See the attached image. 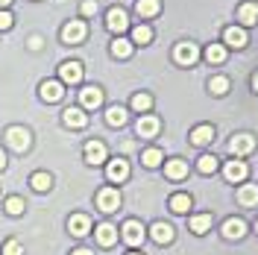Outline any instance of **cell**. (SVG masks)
Instances as JSON below:
<instances>
[{"label": "cell", "instance_id": "cell-1", "mask_svg": "<svg viewBox=\"0 0 258 255\" xmlns=\"http://www.w3.org/2000/svg\"><path fill=\"white\" fill-rule=\"evenodd\" d=\"M106 30L112 32L114 38L120 35V32L129 30V18H126V9H120V6H112L109 12H106Z\"/></svg>", "mask_w": 258, "mask_h": 255}, {"label": "cell", "instance_id": "cell-2", "mask_svg": "<svg viewBox=\"0 0 258 255\" xmlns=\"http://www.w3.org/2000/svg\"><path fill=\"white\" fill-rule=\"evenodd\" d=\"M85 32H88V24L77 18V21H68L62 27V41L64 44H82L85 41Z\"/></svg>", "mask_w": 258, "mask_h": 255}, {"label": "cell", "instance_id": "cell-3", "mask_svg": "<svg viewBox=\"0 0 258 255\" xmlns=\"http://www.w3.org/2000/svg\"><path fill=\"white\" fill-rule=\"evenodd\" d=\"M82 77H85V71H82V62H77V59L59 65V82L62 85H80Z\"/></svg>", "mask_w": 258, "mask_h": 255}, {"label": "cell", "instance_id": "cell-4", "mask_svg": "<svg viewBox=\"0 0 258 255\" xmlns=\"http://www.w3.org/2000/svg\"><path fill=\"white\" fill-rule=\"evenodd\" d=\"M144 226L138 223V220H126V223L120 226V238L126 240V246H132V249H135V246H141V243H144Z\"/></svg>", "mask_w": 258, "mask_h": 255}, {"label": "cell", "instance_id": "cell-5", "mask_svg": "<svg viewBox=\"0 0 258 255\" xmlns=\"http://www.w3.org/2000/svg\"><path fill=\"white\" fill-rule=\"evenodd\" d=\"M255 150V138L249 135V132H238V135H232V141H229V153L235 156V159H241L246 153H252Z\"/></svg>", "mask_w": 258, "mask_h": 255}, {"label": "cell", "instance_id": "cell-6", "mask_svg": "<svg viewBox=\"0 0 258 255\" xmlns=\"http://www.w3.org/2000/svg\"><path fill=\"white\" fill-rule=\"evenodd\" d=\"M97 208L106 211V214L117 211V208H120V191H117V188H100V191H97Z\"/></svg>", "mask_w": 258, "mask_h": 255}, {"label": "cell", "instance_id": "cell-7", "mask_svg": "<svg viewBox=\"0 0 258 255\" xmlns=\"http://www.w3.org/2000/svg\"><path fill=\"white\" fill-rule=\"evenodd\" d=\"M173 59H176L179 65H185V68H191V65H197V59H200V47H197L194 41H182V44H176V50H173Z\"/></svg>", "mask_w": 258, "mask_h": 255}, {"label": "cell", "instance_id": "cell-8", "mask_svg": "<svg viewBox=\"0 0 258 255\" xmlns=\"http://www.w3.org/2000/svg\"><path fill=\"white\" fill-rule=\"evenodd\" d=\"M223 176H226V182H243V179L249 176V164H246L243 159L226 161L223 164Z\"/></svg>", "mask_w": 258, "mask_h": 255}, {"label": "cell", "instance_id": "cell-9", "mask_svg": "<svg viewBox=\"0 0 258 255\" xmlns=\"http://www.w3.org/2000/svg\"><path fill=\"white\" fill-rule=\"evenodd\" d=\"M6 141L12 144V147H15L18 153L30 150V144H32L30 129H24V126H9V129H6Z\"/></svg>", "mask_w": 258, "mask_h": 255}, {"label": "cell", "instance_id": "cell-10", "mask_svg": "<svg viewBox=\"0 0 258 255\" xmlns=\"http://www.w3.org/2000/svg\"><path fill=\"white\" fill-rule=\"evenodd\" d=\"M159 129H161V120L156 117V114H141L138 123H135V132H138L141 138H156Z\"/></svg>", "mask_w": 258, "mask_h": 255}, {"label": "cell", "instance_id": "cell-11", "mask_svg": "<svg viewBox=\"0 0 258 255\" xmlns=\"http://www.w3.org/2000/svg\"><path fill=\"white\" fill-rule=\"evenodd\" d=\"M223 41L229 44V47H235V50H243L246 47V41H249V35H246V30L243 27H226L223 30Z\"/></svg>", "mask_w": 258, "mask_h": 255}, {"label": "cell", "instance_id": "cell-12", "mask_svg": "<svg viewBox=\"0 0 258 255\" xmlns=\"http://www.w3.org/2000/svg\"><path fill=\"white\" fill-rule=\"evenodd\" d=\"M106 176H109V182H126L129 179V161L126 159H112L106 164Z\"/></svg>", "mask_w": 258, "mask_h": 255}, {"label": "cell", "instance_id": "cell-13", "mask_svg": "<svg viewBox=\"0 0 258 255\" xmlns=\"http://www.w3.org/2000/svg\"><path fill=\"white\" fill-rule=\"evenodd\" d=\"M150 238L156 240V243H173V238H176V232H173V226L170 223H164V220H159V223H153L150 226Z\"/></svg>", "mask_w": 258, "mask_h": 255}, {"label": "cell", "instance_id": "cell-14", "mask_svg": "<svg viewBox=\"0 0 258 255\" xmlns=\"http://www.w3.org/2000/svg\"><path fill=\"white\" fill-rule=\"evenodd\" d=\"M64 97V85L59 80H44L41 82V100L44 103H59Z\"/></svg>", "mask_w": 258, "mask_h": 255}, {"label": "cell", "instance_id": "cell-15", "mask_svg": "<svg viewBox=\"0 0 258 255\" xmlns=\"http://www.w3.org/2000/svg\"><path fill=\"white\" fill-rule=\"evenodd\" d=\"M80 100H82V112H85V109H100V106H103V88L88 85V88L80 91Z\"/></svg>", "mask_w": 258, "mask_h": 255}, {"label": "cell", "instance_id": "cell-16", "mask_svg": "<svg viewBox=\"0 0 258 255\" xmlns=\"http://www.w3.org/2000/svg\"><path fill=\"white\" fill-rule=\"evenodd\" d=\"M214 141V126L211 123H197L191 129V144L194 147H206V144Z\"/></svg>", "mask_w": 258, "mask_h": 255}, {"label": "cell", "instance_id": "cell-17", "mask_svg": "<svg viewBox=\"0 0 258 255\" xmlns=\"http://www.w3.org/2000/svg\"><path fill=\"white\" fill-rule=\"evenodd\" d=\"M106 159H109V153H106V144L103 141L85 144V161H88V164H103Z\"/></svg>", "mask_w": 258, "mask_h": 255}, {"label": "cell", "instance_id": "cell-18", "mask_svg": "<svg viewBox=\"0 0 258 255\" xmlns=\"http://www.w3.org/2000/svg\"><path fill=\"white\" fill-rule=\"evenodd\" d=\"M164 176L170 179V182H182L185 176H188V161L185 159H170L164 164Z\"/></svg>", "mask_w": 258, "mask_h": 255}, {"label": "cell", "instance_id": "cell-19", "mask_svg": "<svg viewBox=\"0 0 258 255\" xmlns=\"http://www.w3.org/2000/svg\"><path fill=\"white\" fill-rule=\"evenodd\" d=\"M246 235V223H243L241 217H229L223 223V238L226 240H241Z\"/></svg>", "mask_w": 258, "mask_h": 255}, {"label": "cell", "instance_id": "cell-20", "mask_svg": "<svg viewBox=\"0 0 258 255\" xmlns=\"http://www.w3.org/2000/svg\"><path fill=\"white\" fill-rule=\"evenodd\" d=\"M238 203H241L243 208H255L258 206V185H252V182L241 185V188H238Z\"/></svg>", "mask_w": 258, "mask_h": 255}, {"label": "cell", "instance_id": "cell-21", "mask_svg": "<svg viewBox=\"0 0 258 255\" xmlns=\"http://www.w3.org/2000/svg\"><path fill=\"white\" fill-rule=\"evenodd\" d=\"M62 120H64V126H71V129H85L88 126V114L82 112V109H64Z\"/></svg>", "mask_w": 258, "mask_h": 255}, {"label": "cell", "instance_id": "cell-22", "mask_svg": "<svg viewBox=\"0 0 258 255\" xmlns=\"http://www.w3.org/2000/svg\"><path fill=\"white\" fill-rule=\"evenodd\" d=\"M68 229H71V235H77V238H85V235L91 232V220H88L85 214H71V220H68Z\"/></svg>", "mask_w": 258, "mask_h": 255}, {"label": "cell", "instance_id": "cell-23", "mask_svg": "<svg viewBox=\"0 0 258 255\" xmlns=\"http://www.w3.org/2000/svg\"><path fill=\"white\" fill-rule=\"evenodd\" d=\"M238 21H241V27L258 24V3H241L238 6Z\"/></svg>", "mask_w": 258, "mask_h": 255}, {"label": "cell", "instance_id": "cell-24", "mask_svg": "<svg viewBox=\"0 0 258 255\" xmlns=\"http://www.w3.org/2000/svg\"><path fill=\"white\" fill-rule=\"evenodd\" d=\"M117 226L112 223H103V226H97V243L100 246H112V243H117Z\"/></svg>", "mask_w": 258, "mask_h": 255}, {"label": "cell", "instance_id": "cell-25", "mask_svg": "<svg viewBox=\"0 0 258 255\" xmlns=\"http://www.w3.org/2000/svg\"><path fill=\"white\" fill-rule=\"evenodd\" d=\"M203 56H206V62H209V65H223L226 62V44L211 41L209 47L203 50Z\"/></svg>", "mask_w": 258, "mask_h": 255}, {"label": "cell", "instance_id": "cell-26", "mask_svg": "<svg viewBox=\"0 0 258 255\" xmlns=\"http://www.w3.org/2000/svg\"><path fill=\"white\" fill-rule=\"evenodd\" d=\"M167 203H170V211H176V214H188V211H191V206H194L191 194H173Z\"/></svg>", "mask_w": 258, "mask_h": 255}, {"label": "cell", "instance_id": "cell-27", "mask_svg": "<svg viewBox=\"0 0 258 255\" xmlns=\"http://www.w3.org/2000/svg\"><path fill=\"white\" fill-rule=\"evenodd\" d=\"M135 12L141 18H156L161 12V0H138L135 3Z\"/></svg>", "mask_w": 258, "mask_h": 255}, {"label": "cell", "instance_id": "cell-28", "mask_svg": "<svg viewBox=\"0 0 258 255\" xmlns=\"http://www.w3.org/2000/svg\"><path fill=\"white\" fill-rule=\"evenodd\" d=\"M126 120H129V114H126L123 106H109V109H106V123H109V126H123Z\"/></svg>", "mask_w": 258, "mask_h": 255}, {"label": "cell", "instance_id": "cell-29", "mask_svg": "<svg viewBox=\"0 0 258 255\" xmlns=\"http://www.w3.org/2000/svg\"><path fill=\"white\" fill-rule=\"evenodd\" d=\"M211 223H214V220H211V214H197V217H191L188 229H191L194 235H206V232L211 229Z\"/></svg>", "mask_w": 258, "mask_h": 255}, {"label": "cell", "instance_id": "cell-30", "mask_svg": "<svg viewBox=\"0 0 258 255\" xmlns=\"http://www.w3.org/2000/svg\"><path fill=\"white\" fill-rule=\"evenodd\" d=\"M30 185L32 188H35V191H50V188H53V176L50 173H44V170H38V173H32L30 176Z\"/></svg>", "mask_w": 258, "mask_h": 255}, {"label": "cell", "instance_id": "cell-31", "mask_svg": "<svg viewBox=\"0 0 258 255\" xmlns=\"http://www.w3.org/2000/svg\"><path fill=\"white\" fill-rule=\"evenodd\" d=\"M112 56L114 59H129V56H132V41H126V38L117 35L112 41Z\"/></svg>", "mask_w": 258, "mask_h": 255}, {"label": "cell", "instance_id": "cell-32", "mask_svg": "<svg viewBox=\"0 0 258 255\" xmlns=\"http://www.w3.org/2000/svg\"><path fill=\"white\" fill-rule=\"evenodd\" d=\"M132 44H150L153 41V30L147 27V24H138V27H132V38H129Z\"/></svg>", "mask_w": 258, "mask_h": 255}, {"label": "cell", "instance_id": "cell-33", "mask_svg": "<svg viewBox=\"0 0 258 255\" xmlns=\"http://www.w3.org/2000/svg\"><path fill=\"white\" fill-rule=\"evenodd\" d=\"M217 167H220V161H217V156H211V153H206V156H200V161H197V170L200 173H217Z\"/></svg>", "mask_w": 258, "mask_h": 255}, {"label": "cell", "instance_id": "cell-34", "mask_svg": "<svg viewBox=\"0 0 258 255\" xmlns=\"http://www.w3.org/2000/svg\"><path fill=\"white\" fill-rule=\"evenodd\" d=\"M132 109H135V112H150V109H153V97L147 94V91H138V94L132 97Z\"/></svg>", "mask_w": 258, "mask_h": 255}, {"label": "cell", "instance_id": "cell-35", "mask_svg": "<svg viewBox=\"0 0 258 255\" xmlns=\"http://www.w3.org/2000/svg\"><path fill=\"white\" fill-rule=\"evenodd\" d=\"M161 159H164V153H161V150H156V147H150V150H144V153H141L144 167H159Z\"/></svg>", "mask_w": 258, "mask_h": 255}, {"label": "cell", "instance_id": "cell-36", "mask_svg": "<svg viewBox=\"0 0 258 255\" xmlns=\"http://www.w3.org/2000/svg\"><path fill=\"white\" fill-rule=\"evenodd\" d=\"M209 91L217 94V97H223L226 91H229V80H226V77H214V80L209 82Z\"/></svg>", "mask_w": 258, "mask_h": 255}, {"label": "cell", "instance_id": "cell-37", "mask_svg": "<svg viewBox=\"0 0 258 255\" xmlns=\"http://www.w3.org/2000/svg\"><path fill=\"white\" fill-rule=\"evenodd\" d=\"M24 208H27V203H24L21 197H9V200H6V211H9L12 217H18V214H24Z\"/></svg>", "mask_w": 258, "mask_h": 255}, {"label": "cell", "instance_id": "cell-38", "mask_svg": "<svg viewBox=\"0 0 258 255\" xmlns=\"http://www.w3.org/2000/svg\"><path fill=\"white\" fill-rule=\"evenodd\" d=\"M3 255H24V246H21V240H6V246H3Z\"/></svg>", "mask_w": 258, "mask_h": 255}, {"label": "cell", "instance_id": "cell-39", "mask_svg": "<svg viewBox=\"0 0 258 255\" xmlns=\"http://www.w3.org/2000/svg\"><path fill=\"white\" fill-rule=\"evenodd\" d=\"M80 12H82V15H85V18H91V15H97V0H82Z\"/></svg>", "mask_w": 258, "mask_h": 255}, {"label": "cell", "instance_id": "cell-40", "mask_svg": "<svg viewBox=\"0 0 258 255\" xmlns=\"http://www.w3.org/2000/svg\"><path fill=\"white\" fill-rule=\"evenodd\" d=\"M15 24V18H12V12L9 9H0V30H9Z\"/></svg>", "mask_w": 258, "mask_h": 255}, {"label": "cell", "instance_id": "cell-41", "mask_svg": "<svg viewBox=\"0 0 258 255\" xmlns=\"http://www.w3.org/2000/svg\"><path fill=\"white\" fill-rule=\"evenodd\" d=\"M71 255H94V252H91V249H74Z\"/></svg>", "mask_w": 258, "mask_h": 255}, {"label": "cell", "instance_id": "cell-42", "mask_svg": "<svg viewBox=\"0 0 258 255\" xmlns=\"http://www.w3.org/2000/svg\"><path fill=\"white\" fill-rule=\"evenodd\" d=\"M252 91H255V94H258V71H255V74H252Z\"/></svg>", "mask_w": 258, "mask_h": 255}, {"label": "cell", "instance_id": "cell-43", "mask_svg": "<svg viewBox=\"0 0 258 255\" xmlns=\"http://www.w3.org/2000/svg\"><path fill=\"white\" fill-rule=\"evenodd\" d=\"M3 167H6V153L0 150V170H3Z\"/></svg>", "mask_w": 258, "mask_h": 255}, {"label": "cell", "instance_id": "cell-44", "mask_svg": "<svg viewBox=\"0 0 258 255\" xmlns=\"http://www.w3.org/2000/svg\"><path fill=\"white\" fill-rule=\"evenodd\" d=\"M9 3H12V0H0V6H3V9H6V6H9Z\"/></svg>", "mask_w": 258, "mask_h": 255}, {"label": "cell", "instance_id": "cell-45", "mask_svg": "<svg viewBox=\"0 0 258 255\" xmlns=\"http://www.w3.org/2000/svg\"><path fill=\"white\" fill-rule=\"evenodd\" d=\"M129 255H144V252H129Z\"/></svg>", "mask_w": 258, "mask_h": 255}, {"label": "cell", "instance_id": "cell-46", "mask_svg": "<svg viewBox=\"0 0 258 255\" xmlns=\"http://www.w3.org/2000/svg\"><path fill=\"white\" fill-rule=\"evenodd\" d=\"M255 232H258V223H255Z\"/></svg>", "mask_w": 258, "mask_h": 255}]
</instances>
